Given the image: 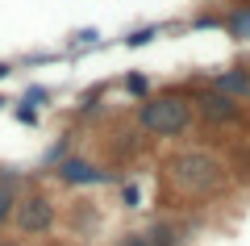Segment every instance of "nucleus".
Listing matches in <instances>:
<instances>
[{
	"label": "nucleus",
	"instance_id": "nucleus-11",
	"mask_svg": "<svg viewBox=\"0 0 250 246\" xmlns=\"http://www.w3.org/2000/svg\"><path fill=\"white\" fill-rule=\"evenodd\" d=\"M229 176L233 184H250V138L238 142V150L229 155Z\"/></svg>",
	"mask_w": 250,
	"mask_h": 246
},
{
	"label": "nucleus",
	"instance_id": "nucleus-1",
	"mask_svg": "<svg viewBox=\"0 0 250 246\" xmlns=\"http://www.w3.org/2000/svg\"><path fill=\"white\" fill-rule=\"evenodd\" d=\"M159 184H163V201H175L179 209L192 204H213L233 188L229 163L213 150L200 146H175L171 155H163L159 163Z\"/></svg>",
	"mask_w": 250,
	"mask_h": 246
},
{
	"label": "nucleus",
	"instance_id": "nucleus-16",
	"mask_svg": "<svg viewBox=\"0 0 250 246\" xmlns=\"http://www.w3.org/2000/svg\"><path fill=\"white\" fill-rule=\"evenodd\" d=\"M21 100H25V105H46V100H50V88H42V84H29L25 92H21Z\"/></svg>",
	"mask_w": 250,
	"mask_h": 246
},
{
	"label": "nucleus",
	"instance_id": "nucleus-18",
	"mask_svg": "<svg viewBox=\"0 0 250 246\" xmlns=\"http://www.w3.org/2000/svg\"><path fill=\"white\" fill-rule=\"evenodd\" d=\"M0 246H29V242H21V238H4V234H0Z\"/></svg>",
	"mask_w": 250,
	"mask_h": 246
},
{
	"label": "nucleus",
	"instance_id": "nucleus-3",
	"mask_svg": "<svg viewBox=\"0 0 250 246\" xmlns=\"http://www.w3.org/2000/svg\"><path fill=\"white\" fill-rule=\"evenodd\" d=\"M54 225H59V204H54V196L46 192V188L38 184H25L17 192V209H13V229H17L21 238H46L54 234Z\"/></svg>",
	"mask_w": 250,
	"mask_h": 246
},
{
	"label": "nucleus",
	"instance_id": "nucleus-6",
	"mask_svg": "<svg viewBox=\"0 0 250 246\" xmlns=\"http://www.w3.org/2000/svg\"><path fill=\"white\" fill-rule=\"evenodd\" d=\"M188 242V221L184 217H154L146 229H125L108 246H184Z\"/></svg>",
	"mask_w": 250,
	"mask_h": 246
},
{
	"label": "nucleus",
	"instance_id": "nucleus-13",
	"mask_svg": "<svg viewBox=\"0 0 250 246\" xmlns=\"http://www.w3.org/2000/svg\"><path fill=\"white\" fill-rule=\"evenodd\" d=\"M117 196H121V209H138L142 204V184L138 179H121L117 184Z\"/></svg>",
	"mask_w": 250,
	"mask_h": 246
},
{
	"label": "nucleus",
	"instance_id": "nucleus-2",
	"mask_svg": "<svg viewBox=\"0 0 250 246\" xmlns=\"http://www.w3.org/2000/svg\"><path fill=\"white\" fill-rule=\"evenodd\" d=\"M134 125L146 138H163V142H184L188 134L196 130V113H192V96L184 88H167L142 96L134 109Z\"/></svg>",
	"mask_w": 250,
	"mask_h": 246
},
{
	"label": "nucleus",
	"instance_id": "nucleus-4",
	"mask_svg": "<svg viewBox=\"0 0 250 246\" xmlns=\"http://www.w3.org/2000/svg\"><path fill=\"white\" fill-rule=\"evenodd\" d=\"M192 113H196V125L205 130H242L246 125V105L213 84H200L192 92Z\"/></svg>",
	"mask_w": 250,
	"mask_h": 246
},
{
	"label": "nucleus",
	"instance_id": "nucleus-8",
	"mask_svg": "<svg viewBox=\"0 0 250 246\" xmlns=\"http://www.w3.org/2000/svg\"><path fill=\"white\" fill-rule=\"evenodd\" d=\"M205 84H213V88L229 92L233 100L250 105V67H246V63H233V67H221V71H213V75H208Z\"/></svg>",
	"mask_w": 250,
	"mask_h": 246
},
{
	"label": "nucleus",
	"instance_id": "nucleus-17",
	"mask_svg": "<svg viewBox=\"0 0 250 246\" xmlns=\"http://www.w3.org/2000/svg\"><path fill=\"white\" fill-rule=\"evenodd\" d=\"M13 117H17L21 125H38V109L25 105V100H17V105H13Z\"/></svg>",
	"mask_w": 250,
	"mask_h": 246
},
{
	"label": "nucleus",
	"instance_id": "nucleus-12",
	"mask_svg": "<svg viewBox=\"0 0 250 246\" xmlns=\"http://www.w3.org/2000/svg\"><path fill=\"white\" fill-rule=\"evenodd\" d=\"M159 34H167V25H159V21H150V25H138V29H129V34H121V42L129 46V50H138V46L154 42Z\"/></svg>",
	"mask_w": 250,
	"mask_h": 246
},
{
	"label": "nucleus",
	"instance_id": "nucleus-19",
	"mask_svg": "<svg viewBox=\"0 0 250 246\" xmlns=\"http://www.w3.org/2000/svg\"><path fill=\"white\" fill-rule=\"evenodd\" d=\"M4 75H13V67H9V63H0V79H4Z\"/></svg>",
	"mask_w": 250,
	"mask_h": 246
},
{
	"label": "nucleus",
	"instance_id": "nucleus-9",
	"mask_svg": "<svg viewBox=\"0 0 250 246\" xmlns=\"http://www.w3.org/2000/svg\"><path fill=\"white\" fill-rule=\"evenodd\" d=\"M25 188V179L17 171H0V234L13 225V209H17V192Z\"/></svg>",
	"mask_w": 250,
	"mask_h": 246
},
{
	"label": "nucleus",
	"instance_id": "nucleus-20",
	"mask_svg": "<svg viewBox=\"0 0 250 246\" xmlns=\"http://www.w3.org/2000/svg\"><path fill=\"white\" fill-rule=\"evenodd\" d=\"M233 4H250V0H229V9H233Z\"/></svg>",
	"mask_w": 250,
	"mask_h": 246
},
{
	"label": "nucleus",
	"instance_id": "nucleus-15",
	"mask_svg": "<svg viewBox=\"0 0 250 246\" xmlns=\"http://www.w3.org/2000/svg\"><path fill=\"white\" fill-rule=\"evenodd\" d=\"M121 88L129 92V96H138V100H142V96H150V84H146V75H138V71H129V75L121 79Z\"/></svg>",
	"mask_w": 250,
	"mask_h": 246
},
{
	"label": "nucleus",
	"instance_id": "nucleus-14",
	"mask_svg": "<svg viewBox=\"0 0 250 246\" xmlns=\"http://www.w3.org/2000/svg\"><path fill=\"white\" fill-rule=\"evenodd\" d=\"M100 42V29L92 25V29H75L71 34V54H80V50H88V46H96Z\"/></svg>",
	"mask_w": 250,
	"mask_h": 246
},
{
	"label": "nucleus",
	"instance_id": "nucleus-7",
	"mask_svg": "<svg viewBox=\"0 0 250 246\" xmlns=\"http://www.w3.org/2000/svg\"><path fill=\"white\" fill-rule=\"evenodd\" d=\"M67 225H71L75 238H92L100 229V204L96 196H75L71 204H67Z\"/></svg>",
	"mask_w": 250,
	"mask_h": 246
},
{
	"label": "nucleus",
	"instance_id": "nucleus-5",
	"mask_svg": "<svg viewBox=\"0 0 250 246\" xmlns=\"http://www.w3.org/2000/svg\"><path fill=\"white\" fill-rule=\"evenodd\" d=\"M50 176L59 179L62 188H100V184H121V171H108L100 167V163H92V158L83 155H67L62 163H54Z\"/></svg>",
	"mask_w": 250,
	"mask_h": 246
},
{
	"label": "nucleus",
	"instance_id": "nucleus-10",
	"mask_svg": "<svg viewBox=\"0 0 250 246\" xmlns=\"http://www.w3.org/2000/svg\"><path fill=\"white\" fill-rule=\"evenodd\" d=\"M217 29L229 34L233 42H250V4H233V9H225L221 21H217Z\"/></svg>",
	"mask_w": 250,
	"mask_h": 246
}]
</instances>
